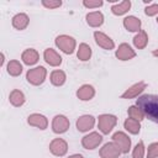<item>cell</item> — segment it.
I'll return each instance as SVG.
<instances>
[{
    "label": "cell",
    "mask_w": 158,
    "mask_h": 158,
    "mask_svg": "<svg viewBox=\"0 0 158 158\" xmlns=\"http://www.w3.org/2000/svg\"><path fill=\"white\" fill-rule=\"evenodd\" d=\"M137 106L148 118L158 123V95H143L138 98Z\"/></svg>",
    "instance_id": "6da1fadb"
},
{
    "label": "cell",
    "mask_w": 158,
    "mask_h": 158,
    "mask_svg": "<svg viewBox=\"0 0 158 158\" xmlns=\"http://www.w3.org/2000/svg\"><path fill=\"white\" fill-rule=\"evenodd\" d=\"M44 74H46L44 68L38 67V68H35V69L30 70L28 74H27V78H28V80H30L31 83H33V84H40V83H42V80H43V78H44Z\"/></svg>",
    "instance_id": "7a4b0ae2"
},
{
    "label": "cell",
    "mask_w": 158,
    "mask_h": 158,
    "mask_svg": "<svg viewBox=\"0 0 158 158\" xmlns=\"http://www.w3.org/2000/svg\"><path fill=\"white\" fill-rule=\"evenodd\" d=\"M115 122H116V118L114 116H109V115H104L99 118V126L102 130V132H105V133H107L111 130V127L115 125Z\"/></svg>",
    "instance_id": "3957f363"
},
{
    "label": "cell",
    "mask_w": 158,
    "mask_h": 158,
    "mask_svg": "<svg viewBox=\"0 0 158 158\" xmlns=\"http://www.w3.org/2000/svg\"><path fill=\"white\" fill-rule=\"evenodd\" d=\"M57 44L67 53H70L74 48V41L70 38V37H67V36H62V37H58L57 38Z\"/></svg>",
    "instance_id": "277c9868"
},
{
    "label": "cell",
    "mask_w": 158,
    "mask_h": 158,
    "mask_svg": "<svg viewBox=\"0 0 158 158\" xmlns=\"http://www.w3.org/2000/svg\"><path fill=\"white\" fill-rule=\"evenodd\" d=\"M120 153V149L115 146V144H106L104 147V149L101 151V156L105 158H115L117 154Z\"/></svg>",
    "instance_id": "5b68a950"
},
{
    "label": "cell",
    "mask_w": 158,
    "mask_h": 158,
    "mask_svg": "<svg viewBox=\"0 0 158 158\" xmlns=\"http://www.w3.org/2000/svg\"><path fill=\"white\" fill-rule=\"evenodd\" d=\"M68 127V121L63 116H57L53 121V128L56 132H63Z\"/></svg>",
    "instance_id": "8992f818"
},
{
    "label": "cell",
    "mask_w": 158,
    "mask_h": 158,
    "mask_svg": "<svg viewBox=\"0 0 158 158\" xmlns=\"http://www.w3.org/2000/svg\"><path fill=\"white\" fill-rule=\"evenodd\" d=\"M100 141H101V137L98 133H91L90 136H86L83 139V144L86 148H94L98 143H100Z\"/></svg>",
    "instance_id": "52a82bcc"
},
{
    "label": "cell",
    "mask_w": 158,
    "mask_h": 158,
    "mask_svg": "<svg viewBox=\"0 0 158 158\" xmlns=\"http://www.w3.org/2000/svg\"><path fill=\"white\" fill-rule=\"evenodd\" d=\"M51 149H52V152H53L54 154L62 156V154H64L65 151H67V144H65L62 139H56V141L51 144Z\"/></svg>",
    "instance_id": "ba28073f"
},
{
    "label": "cell",
    "mask_w": 158,
    "mask_h": 158,
    "mask_svg": "<svg viewBox=\"0 0 158 158\" xmlns=\"http://www.w3.org/2000/svg\"><path fill=\"white\" fill-rule=\"evenodd\" d=\"M116 54L121 59H128V58H131V57L135 56V53L131 51V48L127 44H121V47H120V49L117 51Z\"/></svg>",
    "instance_id": "9c48e42d"
},
{
    "label": "cell",
    "mask_w": 158,
    "mask_h": 158,
    "mask_svg": "<svg viewBox=\"0 0 158 158\" xmlns=\"http://www.w3.org/2000/svg\"><path fill=\"white\" fill-rule=\"evenodd\" d=\"M95 37H96V42L99 44H101L104 48H112L114 47V43L110 41V38H107L105 35L102 33H99V32H95Z\"/></svg>",
    "instance_id": "30bf717a"
},
{
    "label": "cell",
    "mask_w": 158,
    "mask_h": 158,
    "mask_svg": "<svg viewBox=\"0 0 158 158\" xmlns=\"http://www.w3.org/2000/svg\"><path fill=\"white\" fill-rule=\"evenodd\" d=\"M93 123H94V118H93L91 116H84V117H81V118L78 121L77 125H78V128H79V130L85 131V130H88L89 127H91Z\"/></svg>",
    "instance_id": "8fae6325"
},
{
    "label": "cell",
    "mask_w": 158,
    "mask_h": 158,
    "mask_svg": "<svg viewBox=\"0 0 158 158\" xmlns=\"http://www.w3.org/2000/svg\"><path fill=\"white\" fill-rule=\"evenodd\" d=\"M114 138L121 144V148H122V151L123 152H127L128 151V147H130V141H128V138L123 135V133H116L115 136H114Z\"/></svg>",
    "instance_id": "7c38bea8"
},
{
    "label": "cell",
    "mask_w": 158,
    "mask_h": 158,
    "mask_svg": "<svg viewBox=\"0 0 158 158\" xmlns=\"http://www.w3.org/2000/svg\"><path fill=\"white\" fill-rule=\"evenodd\" d=\"M44 57H46V60H47L48 63L53 64V65H57V64L60 63V57L57 56L52 49L46 51V52H44Z\"/></svg>",
    "instance_id": "4fadbf2b"
},
{
    "label": "cell",
    "mask_w": 158,
    "mask_h": 158,
    "mask_svg": "<svg viewBox=\"0 0 158 158\" xmlns=\"http://www.w3.org/2000/svg\"><path fill=\"white\" fill-rule=\"evenodd\" d=\"M27 22H28V19H27V16L26 15H22V14H20V15H16L15 17H14V26L16 27V28H23L26 25H27Z\"/></svg>",
    "instance_id": "5bb4252c"
},
{
    "label": "cell",
    "mask_w": 158,
    "mask_h": 158,
    "mask_svg": "<svg viewBox=\"0 0 158 158\" xmlns=\"http://www.w3.org/2000/svg\"><path fill=\"white\" fill-rule=\"evenodd\" d=\"M139 21L136 19V17H127L125 19V26L130 30V31H137L139 28Z\"/></svg>",
    "instance_id": "9a60e30c"
},
{
    "label": "cell",
    "mask_w": 158,
    "mask_h": 158,
    "mask_svg": "<svg viewBox=\"0 0 158 158\" xmlns=\"http://www.w3.org/2000/svg\"><path fill=\"white\" fill-rule=\"evenodd\" d=\"M28 122L32 123V125H36V126H40L41 128H44L46 125H47V121L43 116H40V115H32L30 118H28Z\"/></svg>",
    "instance_id": "2e32d148"
},
{
    "label": "cell",
    "mask_w": 158,
    "mask_h": 158,
    "mask_svg": "<svg viewBox=\"0 0 158 158\" xmlns=\"http://www.w3.org/2000/svg\"><path fill=\"white\" fill-rule=\"evenodd\" d=\"M93 94H94L93 88H91V86H88V85L83 86V88L78 91V96H79V98H81L83 100H88L89 98H91V96H93Z\"/></svg>",
    "instance_id": "e0dca14e"
},
{
    "label": "cell",
    "mask_w": 158,
    "mask_h": 158,
    "mask_svg": "<svg viewBox=\"0 0 158 158\" xmlns=\"http://www.w3.org/2000/svg\"><path fill=\"white\" fill-rule=\"evenodd\" d=\"M86 19H88V22L90 25H93V26H98V25H100L102 22V16L99 12H93V14L88 15Z\"/></svg>",
    "instance_id": "ac0fdd59"
},
{
    "label": "cell",
    "mask_w": 158,
    "mask_h": 158,
    "mask_svg": "<svg viewBox=\"0 0 158 158\" xmlns=\"http://www.w3.org/2000/svg\"><path fill=\"white\" fill-rule=\"evenodd\" d=\"M37 53L35 52V51H32V49H30V51H27V52H25L23 53V56H22V58H23V60H25V63H27V64H33L36 60H37Z\"/></svg>",
    "instance_id": "d6986e66"
},
{
    "label": "cell",
    "mask_w": 158,
    "mask_h": 158,
    "mask_svg": "<svg viewBox=\"0 0 158 158\" xmlns=\"http://www.w3.org/2000/svg\"><path fill=\"white\" fill-rule=\"evenodd\" d=\"M143 88H144V84H143V83H139V84L135 85V86H133L131 90L126 91V93L122 95V98H130V96H135L137 93L142 91V90H143Z\"/></svg>",
    "instance_id": "ffe728a7"
},
{
    "label": "cell",
    "mask_w": 158,
    "mask_h": 158,
    "mask_svg": "<svg viewBox=\"0 0 158 158\" xmlns=\"http://www.w3.org/2000/svg\"><path fill=\"white\" fill-rule=\"evenodd\" d=\"M125 126H126V128L130 130L132 133H137V132L139 131V125H138V122L135 121V120H132V118H128V120L125 122Z\"/></svg>",
    "instance_id": "44dd1931"
},
{
    "label": "cell",
    "mask_w": 158,
    "mask_h": 158,
    "mask_svg": "<svg viewBox=\"0 0 158 158\" xmlns=\"http://www.w3.org/2000/svg\"><path fill=\"white\" fill-rule=\"evenodd\" d=\"M89 56H90V48L86 44H81L80 46V49L78 52V57L80 59H83V60H86L89 58Z\"/></svg>",
    "instance_id": "7402d4cb"
},
{
    "label": "cell",
    "mask_w": 158,
    "mask_h": 158,
    "mask_svg": "<svg viewBox=\"0 0 158 158\" xmlns=\"http://www.w3.org/2000/svg\"><path fill=\"white\" fill-rule=\"evenodd\" d=\"M52 81H53V84H56V85H60V84H63V81H64V74H63V72H54L53 74H52Z\"/></svg>",
    "instance_id": "603a6c76"
},
{
    "label": "cell",
    "mask_w": 158,
    "mask_h": 158,
    "mask_svg": "<svg viewBox=\"0 0 158 158\" xmlns=\"http://www.w3.org/2000/svg\"><path fill=\"white\" fill-rule=\"evenodd\" d=\"M11 102L12 104H15V105H20V104H22L23 102V95L20 93V91H14L12 94H11Z\"/></svg>",
    "instance_id": "cb8c5ba5"
},
{
    "label": "cell",
    "mask_w": 158,
    "mask_h": 158,
    "mask_svg": "<svg viewBox=\"0 0 158 158\" xmlns=\"http://www.w3.org/2000/svg\"><path fill=\"white\" fill-rule=\"evenodd\" d=\"M128 7H130V1H125V2H122L120 6H114L112 7V11L115 12V14H123L126 10H128Z\"/></svg>",
    "instance_id": "d4e9b609"
},
{
    "label": "cell",
    "mask_w": 158,
    "mask_h": 158,
    "mask_svg": "<svg viewBox=\"0 0 158 158\" xmlns=\"http://www.w3.org/2000/svg\"><path fill=\"white\" fill-rule=\"evenodd\" d=\"M9 73H11L12 75H17L19 73H21V65L17 62H11L9 64Z\"/></svg>",
    "instance_id": "484cf974"
},
{
    "label": "cell",
    "mask_w": 158,
    "mask_h": 158,
    "mask_svg": "<svg viewBox=\"0 0 158 158\" xmlns=\"http://www.w3.org/2000/svg\"><path fill=\"white\" fill-rule=\"evenodd\" d=\"M146 42H147V38H146V35H144L143 32H142L141 35H138V36L135 37V44H136L137 47H139V48L144 47Z\"/></svg>",
    "instance_id": "4316f807"
},
{
    "label": "cell",
    "mask_w": 158,
    "mask_h": 158,
    "mask_svg": "<svg viewBox=\"0 0 158 158\" xmlns=\"http://www.w3.org/2000/svg\"><path fill=\"white\" fill-rule=\"evenodd\" d=\"M142 154H143V146H142V143H139L133 152V157L135 158H142Z\"/></svg>",
    "instance_id": "83f0119b"
},
{
    "label": "cell",
    "mask_w": 158,
    "mask_h": 158,
    "mask_svg": "<svg viewBox=\"0 0 158 158\" xmlns=\"http://www.w3.org/2000/svg\"><path fill=\"white\" fill-rule=\"evenodd\" d=\"M130 115L135 116V118H137V120H141L143 117V114L141 111H137L135 107H130Z\"/></svg>",
    "instance_id": "f1b7e54d"
},
{
    "label": "cell",
    "mask_w": 158,
    "mask_h": 158,
    "mask_svg": "<svg viewBox=\"0 0 158 158\" xmlns=\"http://www.w3.org/2000/svg\"><path fill=\"white\" fill-rule=\"evenodd\" d=\"M156 144H152L149 147V152H148V158H154L158 156V151H156Z\"/></svg>",
    "instance_id": "f546056e"
},
{
    "label": "cell",
    "mask_w": 158,
    "mask_h": 158,
    "mask_svg": "<svg viewBox=\"0 0 158 158\" xmlns=\"http://www.w3.org/2000/svg\"><path fill=\"white\" fill-rule=\"evenodd\" d=\"M146 12H147L148 15H153V14L158 12V5H153V6H151V7H147V9H146Z\"/></svg>",
    "instance_id": "4dcf8cb0"
},
{
    "label": "cell",
    "mask_w": 158,
    "mask_h": 158,
    "mask_svg": "<svg viewBox=\"0 0 158 158\" xmlns=\"http://www.w3.org/2000/svg\"><path fill=\"white\" fill-rule=\"evenodd\" d=\"M86 6H99V5H101L102 2L101 1H96V2H88V1H85L84 2Z\"/></svg>",
    "instance_id": "1f68e13d"
},
{
    "label": "cell",
    "mask_w": 158,
    "mask_h": 158,
    "mask_svg": "<svg viewBox=\"0 0 158 158\" xmlns=\"http://www.w3.org/2000/svg\"><path fill=\"white\" fill-rule=\"evenodd\" d=\"M46 6H59L60 5V1H57V2H43Z\"/></svg>",
    "instance_id": "d6a6232c"
},
{
    "label": "cell",
    "mask_w": 158,
    "mask_h": 158,
    "mask_svg": "<svg viewBox=\"0 0 158 158\" xmlns=\"http://www.w3.org/2000/svg\"><path fill=\"white\" fill-rule=\"evenodd\" d=\"M72 158H81V156H73Z\"/></svg>",
    "instance_id": "836d02e7"
},
{
    "label": "cell",
    "mask_w": 158,
    "mask_h": 158,
    "mask_svg": "<svg viewBox=\"0 0 158 158\" xmlns=\"http://www.w3.org/2000/svg\"><path fill=\"white\" fill-rule=\"evenodd\" d=\"M154 54H156V56H158V51H156V52H154Z\"/></svg>",
    "instance_id": "e575fe53"
},
{
    "label": "cell",
    "mask_w": 158,
    "mask_h": 158,
    "mask_svg": "<svg viewBox=\"0 0 158 158\" xmlns=\"http://www.w3.org/2000/svg\"><path fill=\"white\" fill-rule=\"evenodd\" d=\"M157 21H158V19H157Z\"/></svg>",
    "instance_id": "d590c367"
}]
</instances>
